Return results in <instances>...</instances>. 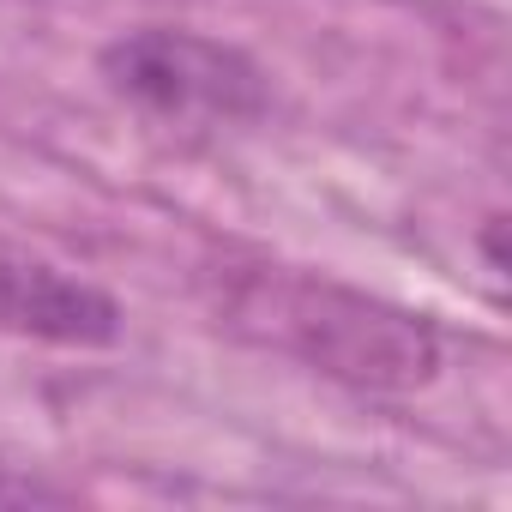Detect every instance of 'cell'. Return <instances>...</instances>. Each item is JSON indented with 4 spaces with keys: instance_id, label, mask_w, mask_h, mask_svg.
I'll use <instances>...</instances> for the list:
<instances>
[{
    "instance_id": "obj_2",
    "label": "cell",
    "mask_w": 512,
    "mask_h": 512,
    "mask_svg": "<svg viewBox=\"0 0 512 512\" xmlns=\"http://www.w3.org/2000/svg\"><path fill=\"white\" fill-rule=\"evenodd\" d=\"M103 79L115 97L139 103L175 127H235L266 109V73L241 49L199 31H133L103 49Z\"/></svg>"
},
{
    "instance_id": "obj_1",
    "label": "cell",
    "mask_w": 512,
    "mask_h": 512,
    "mask_svg": "<svg viewBox=\"0 0 512 512\" xmlns=\"http://www.w3.org/2000/svg\"><path fill=\"white\" fill-rule=\"evenodd\" d=\"M235 314L266 320L284 350L356 392H422L440 374V332L422 314L326 278H253Z\"/></svg>"
},
{
    "instance_id": "obj_3",
    "label": "cell",
    "mask_w": 512,
    "mask_h": 512,
    "mask_svg": "<svg viewBox=\"0 0 512 512\" xmlns=\"http://www.w3.org/2000/svg\"><path fill=\"white\" fill-rule=\"evenodd\" d=\"M0 332L67 350H103L121 338V308L91 278L0 241Z\"/></svg>"
},
{
    "instance_id": "obj_4",
    "label": "cell",
    "mask_w": 512,
    "mask_h": 512,
    "mask_svg": "<svg viewBox=\"0 0 512 512\" xmlns=\"http://www.w3.org/2000/svg\"><path fill=\"white\" fill-rule=\"evenodd\" d=\"M0 500H55V488H43L37 476H19L7 458H0Z\"/></svg>"
}]
</instances>
